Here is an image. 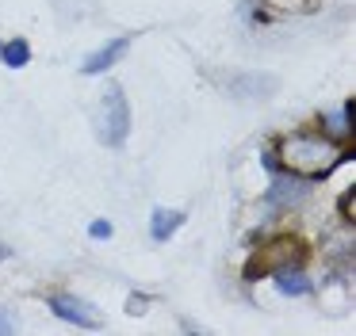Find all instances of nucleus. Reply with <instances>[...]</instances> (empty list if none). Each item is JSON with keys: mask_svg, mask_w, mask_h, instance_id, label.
<instances>
[{"mask_svg": "<svg viewBox=\"0 0 356 336\" xmlns=\"http://www.w3.org/2000/svg\"><path fill=\"white\" fill-rule=\"evenodd\" d=\"M127 134H131V103L119 84H108L100 92V107H96V137L104 145H123Z\"/></svg>", "mask_w": 356, "mask_h": 336, "instance_id": "f03ea898", "label": "nucleus"}, {"mask_svg": "<svg viewBox=\"0 0 356 336\" xmlns=\"http://www.w3.org/2000/svg\"><path fill=\"white\" fill-rule=\"evenodd\" d=\"M88 237H92V241H104V237H111V221H92V226H88Z\"/></svg>", "mask_w": 356, "mask_h": 336, "instance_id": "ddd939ff", "label": "nucleus"}, {"mask_svg": "<svg viewBox=\"0 0 356 336\" xmlns=\"http://www.w3.org/2000/svg\"><path fill=\"white\" fill-rule=\"evenodd\" d=\"M47 305L58 313L62 321H70V325H81V328H100V317L92 313V305L85 302V298L77 294H50Z\"/></svg>", "mask_w": 356, "mask_h": 336, "instance_id": "39448f33", "label": "nucleus"}, {"mask_svg": "<svg viewBox=\"0 0 356 336\" xmlns=\"http://www.w3.org/2000/svg\"><path fill=\"white\" fill-rule=\"evenodd\" d=\"M272 279H276V290L287 298H302L310 294V279L302 275V264H291V267H280V271H272Z\"/></svg>", "mask_w": 356, "mask_h": 336, "instance_id": "6e6552de", "label": "nucleus"}, {"mask_svg": "<svg viewBox=\"0 0 356 336\" xmlns=\"http://www.w3.org/2000/svg\"><path fill=\"white\" fill-rule=\"evenodd\" d=\"M4 333H16V321H12L8 313L0 310V336H4Z\"/></svg>", "mask_w": 356, "mask_h": 336, "instance_id": "4468645a", "label": "nucleus"}, {"mask_svg": "<svg viewBox=\"0 0 356 336\" xmlns=\"http://www.w3.org/2000/svg\"><path fill=\"white\" fill-rule=\"evenodd\" d=\"M230 92L241 96V99H268V96L280 92V76H272V73H241V76L230 81Z\"/></svg>", "mask_w": 356, "mask_h": 336, "instance_id": "423d86ee", "label": "nucleus"}, {"mask_svg": "<svg viewBox=\"0 0 356 336\" xmlns=\"http://www.w3.org/2000/svg\"><path fill=\"white\" fill-rule=\"evenodd\" d=\"M276 157L284 172H295L302 180H322L345 160V149L330 134H287Z\"/></svg>", "mask_w": 356, "mask_h": 336, "instance_id": "f257e3e1", "label": "nucleus"}, {"mask_svg": "<svg viewBox=\"0 0 356 336\" xmlns=\"http://www.w3.org/2000/svg\"><path fill=\"white\" fill-rule=\"evenodd\" d=\"M146 305H149L146 294H131V298H127V313H134V317H138V313H146Z\"/></svg>", "mask_w": 356, "mask_h": 336, "instance_id": "f8f14e48", "label": "nucleus"}, {"mask_svg": "<svg viewBox=\"0 0 356 336\" xmlns=\"http://www.w3.org/2000/svg\"><path fill=\"white\" fill-rule=\"evenodd\" d=\"M8 256H12V249H8V244H0V264H4Z\"/></svg>", "mask_w": 356, "mask_h": 336, "instance_id": "2eb2a0df", "label": "nucleus"}, {"mask_svg": "<svg viewBox=\"0 0 356 336\" xmlns=\"http://www.w3.org/2000/svg\"><path fill=\"white\" fill-rule=\"evenodd\" d=\"M0 61H4V65H12V69L27 65V61H31V46H27L24 38H12V42H0Z\"/></svg>", "mask_w": 356, "mask_h": 336, "instance_id": "9d476101", "label": "nucleus"}, {"mask_svg": "<svg viewBox=\"0 0 356 336\" xmlns=\"http://www.w3.org/2000/svg\"><path fill=\"white\" fill-rule=\"evenodd\" d=\"M307 195H310V187H307V180L302 176H295V172H280L276 180H272V187H268V206H280V210H291V206H302L307 203Z\"/></svg>", "mask_w": 356, "mask_h": 336, "instance_id": "20e7f679", "label": "nucleus"}, {"mask_svg": "<svg viewBox=\"0 0 356 336\" xmlns=\"http://www.w3.org/2000/svg\"><path fill=\"white\" fill-rule=\"evenodd\" d=\"M341 218H345V221L356 218V195H353V191H345V195H341Z\"/></svg>", "mask_w": 356, "mask_h": 336, "instance_id": "9b49d317", "label": "nucleus"}, {"mask_svg": "<svg viewBox=\"0 0 356 336\" xmlns=\"http://www.w3.org/2000/svg\"><path fill=\"white\" fill-rule=\"evenodd\" d=\"M127 50H131V38H127V35L111 38V42H104L96 53H88L85 65H81V73H85V76H100V73H108V69L115 65V61L123 58Z\"/></svg>", "mask_w": 356, "mask_h": 336, "instance_id": "0eeeda50", "label": "nucleus"}, {"mask_svg": "<svg viewBox=\"0 0 356 336\" xmlns=\"http://www.w3.org/2000/svg\"><path fill=\"white\" fill-rule=\"evenodd\" d=\"M302 256H307V249H302L299 241H291V237H276V241L264 244V249L245 264V279H257V275H272V271H280V267L302 264Z\"/></svg>", "mask_w": 356, "mask_h": 336, "instance_id": "7ed1b4c3", "label": "nucleus"}, {"mask_svg": "<svg viewBox=\"0 0 356 336\" xmlns=\"http://www.w3.org/2000/svg\"><path fill=\"white\" fill-rule=\"evenodd\" d=\"M180 226H184V214H180V210H169V206H157L154 218H149V237H154L157 244H165Z\"/></svg>", "mask_w": 356, "mask_h": 336, "instance_id": "1a4fd4ad", "label": "nucleus"}]
</instances>
